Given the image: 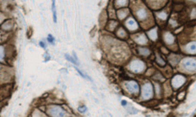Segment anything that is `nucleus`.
Returning <instances> with one entry per match:
<instances>
[{
    "mask_svg": "<svg viewBox=\"0 0 196 117\" xmlns=\"http://www.w3.org/2000/svg\"><path fill=\"white\" fill-rule=\"evenodd\" d=\"M128 67L132 72L139 74V73H142L143 71H145V69H146V64H145L144 61H142L141 60L135 58V60H133L129 63Z\"/></svg>",
    "mask_w": 196,
    "mask_h": 117,
    "instance_id": "1",
    "label": "nucleus"
},
{
    "mask_svg": "<svg viewBox=\"0 0 196 117\" xmlns=\"http://www.w3.org/2000/svg\"><path fill=\"white\" fill-rule=\"evenodd\" d=\"M47 114L50 117H67V113L60 106H50L47 108Z\"/></svg>",
    "mask_w": 196,
    "mask_h": 117,
    "instance_id": "2",
    "label": "nucleus"
},
{
    "mask_svg": "<svg viewBox=\"0 0 196 117\" xmlns=\"http://www.w3.org/2000/svg\"><path fill=\"white\" fill-rule=\"evenodd\" d=\"M181 66L187 72L196 71V58H186L181 61Z\"/></svg>",
    "mask_w": 196,
    "mask_h": 117,
    "instance_id": "3",
    "label": "nucleus"
},
{
    "mask_svg": "<svg viewBox=\"0 0 196 117\" xmlns=\"http://www.w3.org/2000/svg\"><path fill=\"white\" fill-rule=\"evenodd\" d=\"M153 94H154V88L152 83H145L142 86V88H141V97H142V99L149 100L153 97Z\"/></svg>",
    "mask_w": 196,
    "mask_h": 117,
    "instance_id": "4",
    "label": "nucleus"
},
{
    "mask_svg": "<svg viewBox=\"0 0 196 117\" xmlns=\"http://www.w3.org/2000/svg\"><path fill=\"white\" fill-rule=\"evenodd\" d=\"M125 88L129 93L136 95L139 92V86L136 81H128L125 83Z\"/></svg>",
    "mask_w": 196,
    "mask_h": 117,
    "instance_id": "5",
    "label": "nucleus"
},
{
    "mask_svg": "<svg viewBox=\"0 0 196 117\" xmlns=\"http://www.w3.org/2000/svg\"><path fill=\"white\" fill-rule=\"evenodd\" d=\"M135 14L139 21H145L149 17V13H148V11L145 7H139L135 11Z\"/></svg>",
    "mask_w": 196,
    "mask_h": 117,
    "instance_id": "6",
    "label": "nucleus"
},
{
    "mask_svg": "<svg viewBox=\"0 0 196 117\" xmlns=\"http://www.w3.org/2000/svg\"><path fill=\"white\" fill-rule=\"evenodd\" d=\"M187 79L186 77L183 76V75H175L173 77L172 81H171V85L173 86V88H180L181 86H182L185 83H186Z\"/></svg>",
    "mask_w": 196,
    "mask_h": 117,
    "instance_id": "7",
    "label": "nucleus"
},
{
    "mask_svg": "<svg viewBox=\"0 0 196 117\" xmlns=\"http://www.w3.org/2000/svg\"><path fill=\"white\" fill-rule=\"evenodd\" d=\"M125 26L130 32H134L139 29V24L133 17L127 18V20L125 21Z\"/></svg>",
    "mask_w": 196,
    "mask_h": 117,
    "instance_id": "8",
    "label": "nucleus"
},
{
    "mask_svg": "<svg viewBox=\"0 0 196 117\" xmlns=\"http://www.w3.org/2000/svg\"><path fill=\"white\" fill-rule=\"evenodd\" d=\"M134 41H135L137 44L139 45H144V44H147L148 42V39L146 38V36L144 34H137V35H135L133 36Z\"/></svg>",
    "mask_w": 196,
    "mask_h": 117,
    "instance_id": "9",
    "label": "nucleus"
},
{
    "mask_svg": "<svg viewBox=\"0 0 196 117\" xmlns=\"http://www.w3.org/2000/svg\"><path fill=\"white\" fill-rule=\"evenodd\" d=\"M163 41L166 45H172L175 42V36L170 32H165L163 34Z\"/></svg>",
    "mask_w": 196,
    "mask_h": 117,
    "instance_id": "10",
    "label": "nucleus"
},
{
    "mask_svg": "<svg viewBox=\"0 0 196 117\" xmlns=\"http://www.w3.org/2000/svg\"><path fill=\"white\" fill-rule=\"evenodd\" d=\"M185 51L187 54H196V41L188 42L187 44L185 46Z\"/></svg>",
    "mask_w": 196,
    "mask_h": 117,
    "instance_id": "11",
    "label": "nucleus"
},
{
    "mask_svg": "<svg viewBox=\"0 0 196 117\" xmlns=\"http://www.w3.org/2000/svg\"><path fill=\"white\" fill-rule=\"evenodd\" d=\"M129 16V10L128 9H121L117 11V16L120 20L125 19Z\"/></svg>",
    "mask_w": 196,
    "mask_h": 117,
    "instance_id": "12",
    "label": "nucleus"
},
{
    "mask_svg": "<svg viewBox=\"0 0 196 117\" xmlns=\"http://www.w3.org/2000/svg\"><path fill=\"white\" fill-rule=\"evenodd\" d=\"M147 35L152 39V41H157V39H158V29L157 28L151 29L150 31H148Z\"/></svg>",
    "mask_w": 196,
    "mask_h": 117,
    "instance_id": "13",
    "label": "nucleus"
},
{
    "mask_svg": "<svg viewBox=\"0 0 196 117\" xmlns=\"http://www.w3.org/2000/svg\"><path fill=\"white\" fill-rule=\"evenodd\" d=\"M13 26H14L13 21L12 20H7L2 24L1 28H2V30H4V31H11L13 29Z\"/></svg>",
    "mask_w": 196,
    "mask_h": 117,
    "instance_id": "14",
    "label": "nucleus"
},
{
    "mask_svg": "<svg viewBox=\"0 0 196 117\" xmlns=\"http://www.w3.org/2000/svg\"><path fill=\"white\" fill-rule=\"evenodd\" d=\"M139 53L141 55V56L148 57L151 54V51L148 48H146V47H139Z\"/></svg>",
    "mask_w": 196,
    "mask_h": 117,
    "instance_id": "15",
    "label": "nucleus"
},
{
    "mask_svg": "<svg viewBox=\"0 0 196 117\" xmlns=\"http://www.w3.org/2000/svg\"><path fill=\"white\" fill-rule=\"evenodd\" d=\"M117 36L120 39H126L127 38V33L123 28H119L117 32Z\"/></svg>",
    "mask_w": 196,
    "mask_h": 117,
    "instance_id": "16",
    "label": "nucleus"
},
{
    "mask_svg": "<svg viewBox=\"0 0 196 117\" xmlns=\"http://www.w3.org/2000/svg\"><path fill=\"white\" fill-rule=\"evenodd\" d=\"M5 57H6V52H5V47L0 45V61L4 63L5 61Z\"/></svg>",
    "mask_w": 196,
    "mask_h": 117,
    "instance_id": "17",
    "label": "nucleus"
},
{
    "mask_svg": "<svg viewBox=\"0 0 196 117\" xmlns=\"http://www.w3.org/2000/svg\"><path fill=\"white\" fill-rule=\"evenodd\" d=\"M114 6L117 7V8H123V7H126L127 5L129 4L128 1H124V0H122V1H114Z\"/></svg>",
    "mask_w": 196,
    "mask_h": 117,
    "instance_id": "18",
    "label": "nucleus"
},
{
    "mask_svg": "<svg viewBox=\"0 0 196 117\" xmlns=\"http://www.w3.org/2000/svg\"><path fill=\"white\" fill-rule=\"evenodd\" d=\"M157 16H158V18H160L161 20H166L167 19V13L166 12H160V13H158L157 14Z\"/></svg>",
    "mask_w": 196,
    "mask_h": 117,
    "instance_id": "19",
    "label": "nucleus"
},
{
    "mask_svg": "<svg viewBox=\"0 0 196 117\" xmlns=\"http://www.w3.org/2000/svg\"><path fill=\"white\" fill-rule=\"evenodd\" d=\"M52 13H53V20L54 22H57V12H56V6H55V1L52 2Z\"/></svg>",
    "mask_w": 196,
    "mask_h": 117,
    "instance_id": "20",
    "label": "nucleus"
},
{
    "mask_svg": "<svg viewBox=\"0 0 196 117\" xmlns=\"http://www.w3.org/2000/svg\"><path fill=\"white\" fill-rule=\"evenodd\" d=\"M179 58H180L179 56H175V55H172V56L169 57V61L171 63V64L174 65V64L177 63V61H179Z\"/></svg>",
    "mask_w": 196,
    "mask_h": 117,
    "instance_id": "21",
    "label": "nucleus"
},
{
    "mask_svg": "<svg viewBox=\"0 0 196 117\" xmlns=\"http://www.w3.org/2000/svg\"><path fill=\"white\" fill-rule=\"evenodd\" d=\"M117 26V21H111L110 23H109V25H108V29L110 31H114V28Z\"/></svg>",
    "mask_w": 196,
    "mask_h": 117,
    "instance_id": "22",
    "label": "nucleus"
},
{
    "mask_svg": "<svg viewBox=\"0 0 196 117\" xmlns=\"http://www.w3.org/2000/svg\"><path fill=\"white\" fill-rule=\"evenodd\" d=\"M156 60H157V63L161 65V66H165V61L162 60V58L159 56V54H157V56H156Z\"/></svg>",
    "mask_w": 196,
    "mask_h": 117,
    "instance_id": "23",
    "label": "nucleus"
},
{
    "mask_svg": "<svg viewBox=\"0 0 196 117\" xmlns=\"http://www.w3.org/2000/svg\"><path fill=\"white\" fill-rule=\"evenodd\" d=\"M64 57H65V58H67V61H70V63H74V64H76V65H78V64H79V63H77V61H76L74 60V58H72V57H70V56H69V55H67V54H65V55H64Z\"/></svg>",
    "mask_w": 196,
    "mask_h": 117,
    "instance_id": "24",
    "label": "nucleus"
},
{
    "mask_svg": "<svg viewBox=\"0 0 196 117\" xmlns=\"http://www.w3.org/2000/svg\"><path fill=\"white\" fill-rule=\"evenodd\" d=\"M78 111H79V112H81V113H85L87 111H88V108H87L86 106H83V107L78 108Z\"/></svg>",
    "mask_w": 196,
    "mask_h": 117,
    "instance_id": "25",
    "label": "nucleus"
},
{
    "mask_svg": "<svg viewBox=\"0 0 196 117\" xmlns=\"http://www.w3.org/2000/svg\"><path fill=\"white\" fill-rule=\"evenodd\" d=\"M48 41H49L50 43H54V41H55V39H54V38H53L51 35L48 36Z\"/></svg>",
    "mask_w": 196,
    "mask_h": 117,
    "instance_id": "26",
    "label": "nucleus"
},
{
    "mask_svg": "<svg viewBox=\"0 0 196 117\" xmlns=\"http://www.w3.org/2000/svg\"><path fill=\"white\" fill-rule=\"evenodd\" d=\"M155 86H156V91H157V94L159 95V91H161V88L159 89V83H155Z\"/></svg>",
    "mask_w": 196,
    "mask_h": 117,
    "instance_id": "27",
    "label": "nucleus"
},
{
    "mask_svg": "<svg viewBox=\"0 0 196 117\" xmlns=\"http://www.w3.org/2000/svg\"><path fill=\"white\" fill-rule=\"evenodd\" d=\"M4 18H5V17H4V16H3V14H2L1 13H0V24H1V23L3 22V20H4Z\"/></svg>",
    "mask_w": 196,
    "mask_h": 117,
    "instance_id": "28",
    "label": "nucleus"
},
{
    "mask_svg": "<svg viewBox=\"0 0 196 117\" xmlns=\"http://www.w3.org/2000/svg\"><path fill=\"white\" fill-rule=\"evenodd\" d=\"M39 45H41L42 48H46V44H45V43H43V41L39 42Z\"/></svg>",
    "mask_w": 196,
    "mask_h": 117,
    "instance_id": "29",
    "label": "nucleus"
},
{
    "mask_svg": "<svg viewBox=\"0 0 196 117\" xmlns=\"http://www.w3.org/2000/svg\"><path fill=\"white\" fill-rule=\"evenodd\" d=\"M3 41V35H2V33L0 32V42H1Z\"/></svg>",
    "mask_w": 196,
    "mask_h": 117,
    "instance_id": "30",
    "label": "nucleus"
},
{
    "mask_svg": "<svg viewBox=\"0 0 196 117\" xmlns=\"http://www.w3.org/2000/svg\"><path fill=\"white\" fill-rule=\"evenodd\" d=\"M121 104H122V106H124L125 107V106L127 105V102L126 101H121Z\"/></svg>",
    "mask_w": 196,
    "mask_h": 117,
    "instance_id": "31",
    "label": "nucleus"
}]
</instances>
